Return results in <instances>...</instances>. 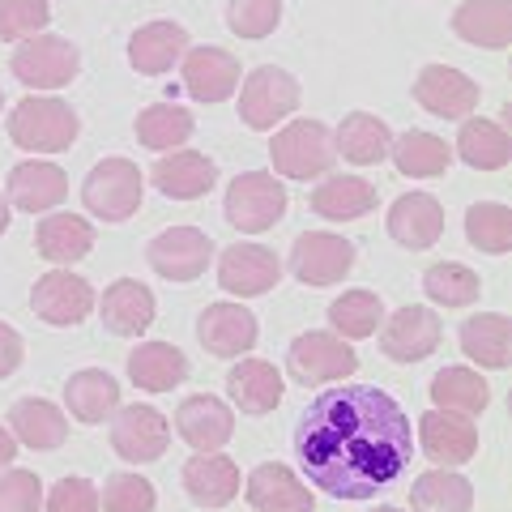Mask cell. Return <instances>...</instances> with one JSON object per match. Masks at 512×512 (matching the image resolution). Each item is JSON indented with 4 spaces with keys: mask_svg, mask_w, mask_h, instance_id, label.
<instances>
[{
    "mask_svg": "<svg viewBox=\"0 0 512 512\" xmlns=\"http://www.w3.org/2000/svg\"><path fill=\"white\" fill-rule=\"evenodd\" d=\"M295 453L308 483L333 500H372L406 474L414 436L406 410L372 384L316 393L295 427Z\"/></svg>",
    "mask_w": 512,
    "mask_h": 512,
    "instance_id": "1",
    "label": "cell"
},
{
    "mask_svg": "<svg viewBox=\"0 0 512 512\" xmlns=\"http://www.w3.org/2000/svg\"><path fill=\"white\" fill-rule=\"evenodd\" d=\"M77 133H82V120H77V111L64 99H56V94H26V99L9 111V141L30 154L69 150Z\"/></svg>",
    "mask_w": 512,
    "mask_h": 512,
    "instance_id": "2",
    "label": "cell"
},
{
    "mask_svg": "<svg viewBox=\"0 0 512 512\" xmlns=\"http://www.w3.org/2000/svg\"><path fill=\"white\" fill-rule=\"evenodd\" d=\"M141 192H146V180H141L137 163H128V158H103L86 175L82 201L99 222H124L141 210Z\"/></svg>",
    "mask_w": 512,
    "mask_h": 512,
    "instance_id": "3",
    "label": "cell"
},
{
    "mask_svg": "<svg viewBox=\"0 0 512 512\" xmlns=\"http://www.w3.org/2000/svg\"><path fill=\"white\" fill-rule=\"evenodd\" d=\"M269 158H274V171L286 175V180H316L333 167V133L320 120H291L274 137L269 146Z\"/></svg>",
    "mask_w": 512,
    "mask_h": 512,
    "instance_id": "4",
    "label": "cell"
},
{
    "mask_svg": "<svg viewBox=\"0 0 512 512\" xmlns=\"http://www.w3.org/2000/svg\"><path fill=\"white\" fill-rule=\"evenodd\" d=\"M286 214V188L269 171H244L227 188V222L244 235H261Z\"/></svg>",
    "mask_w": 512,
    "mask_h": 512,
    "instance_id": "5",
    "label": "cell"
},
{
    "mask_svg": "<svg viewBox=\"0 0 512 512\" xmlns=\"http://www.w3.org/2000/svg\"><path fill=\"white\" fill-rule=\"evenodd\" d=\"M9 69H13V77H18L22 86L60 90V86L73 82L77 69H82V52H77L69 39H60V35H35V39H26L18 52H13Z\"/></svg>",
    "mask_w": 512,
    "mask_h": 512,
    "instance_id": "6",
    "label": "cell"
},
{
    "mask_svg": "<svg viewBox=\"0 0 512 512\" xmlns=\"http://www.w3.org/2000/svg\"><path fill=\"white\" fill-rule=\"evenodd\" d=\"M299 107V82L278 64H261V69L248 73L244 90H239V120L256 133L274 128L278 120H286Z\"/></svg>",
    "mask_w": 512,
    "mask_h": 512,
    "instance_id": "7",
    "label": "cell"
},
{
    "mask_svg": "<svg viewBox=\"0 0 512 512\" xmlns=\"http://www.w3.org/2000/svg\"><path fill=\"white\" fill-rule=\"evenodd\" d=\"M286 367L299 384H329V380H346L359 367V355L350 350L346 338L325 329L299 333L291 342V355H286Z\"/></svg>",
    "mask_w": 512,
    "mask_h": 512,
    "instance_id": "8",
    "label": "cell"
},
{
    "mask_svg": "<svg viewBox=\"0 0 512 512\" xmlns=\"http://www.w3.org/2000/svg\"><path fill=\"white\" fill-rule=\"evenodd\" d=\"M355 269V244L333 231H308L291 248V274L303 286H333Z\"/></svg>",
    "mask_w": 512,
    "mask_h": 512,
    "instance_id": "9",
    "label": "cell"
},
{
    "mask_svg": "<svg viewBox=\"0 0 512 512\" xmlns=\"http://www.w3.org/2000/svg\"><path fill=\"white\" fill-rule=\"evenodd\" d=\"M414 99H419L423 111L440 120H470L478 111V99H483V90L470 73L453 69V64H427L419 73V82H414Z\"/></svg>",
    "mask_w": 512,
    "mask_h": 512,
    "instance_id": "10",
    "label": "cell"
},
{
    "mask_svg": "<svg viewBox=\"0 0 512 512\" xmlns=\"http://www.w3.org/2000/svg\"><path fill=\"white\" fill-rule=\"evenodd\" d=\"M210 256H214V244H210V235H205L201 227H171L163 235H154L150 248H146L150 269L158 278H167V282L201 278L205 265H210Z\"/></svg>",
    "mask_w": 512,
    "mask_h": 512,
    "instance_id": "11",
    "label": "cell"
},
{
    "mask_svg": "<svg viewBox=\"0 0 512 512\" xmlns=\"http://www.w3.org/2000/svg\"><path fill=\"white\" fill-rule=\"evenodd\" d=\"M30 308H35L39 320L56 329H69V325H82V320L94 312V286L82 274H69V269H52L35 282L30 291Z\"/></svg>",
    "mask_w": 512,
    "mask_h": 512,
    "instance_id": "12",
    "label": "cell"
},
{
    "mask_svg": "<svg viewBox=\"0 0 512 512\" xmlns=\"http://www.w3.org/2000/svg\"><path fill=\"white\" fill-rule=\"evenodd\" d=\"M171 444V427H167V414L154 410L146 402H133L116 410L111 419V448L124 457V461H158Z\"/></svg>",
    "mask_w": 512,
    "mask_h": 512,
    "instance_id": "13",
    "label": "cell"
},
{
    "mask_svg": "<svg viewBox=\"0 0 512 512\" xmlns=\"http://www.w3.org/2000/svg\"><path fill=\"white\" fill-rule=\"evenodd\" d=\"M282 278V261L261 244H231L218 256V286L235 299L269 295Z\"/></svg>",
    "mask_w": 512,
    "mask_h": 512,
    "instance_id": "14",
    "label": "cell"
},
{
    "mask_svg": "<svg viewBox=\"0 0 512 512\" xmlns=\"http://www.w3.org/2000/svg\"><path fill=\"white\" fill-rule=\"evenodd\" d=\"M436 346H440V316L431 308H419V303L397 308L380 325V350L393 363H419L427 355H436Z\"/></svg>",
    "mask_w": 512,
    "mask_h": 512,
    "instance_id": "15",
    "label": "cell"
},
{
    "mask_svg": "<svg viewBox=\"0 0 512 512\" xmlns=\"http://www.w3.org/2000/svg\"><path fill=\"white\" fill-rule=\"evenodd\" d=\"M197 338L214 359H239L256 346V316L244 303H210L197 320Z\"/></svg>",
    "mask_w": 512,
    "mask_h": 512,
    "instance_id": "16",
    "label": "cell"
},
{
    "mask_svg": "<svg viewBox=\"0 0 512 512\" xmlns=\"http://www.w3.org/2000/svg\"><path fill=\"white\" fill-rule=\"evenodd\" d=\"M175 431H180V440L192 444L197 453H218V448L235 436V414L227 402H218V397L197 393V397H184L180 410H175Z\"/></svg>",
    "mask_w": 512,
    "mask_h": 512,
    "instance_id": "17",
    "label": "cell"
},
{
    "mask_svg": "<svg viewBox=\"0 0 512 512\" xmlns=\"http://www.w3.org/2000/svg\"><path fill=\"white\" fill-rule=\"evenodd\" d=\"M419 440L423 453L436 461L440 470L461 466L478 453V427L466 419V414H448V410H427L419 419Z\"/></svg>",
    "mask_w": 512,
    "mask_h": 512,
    "instance_id": "18",
    "label": "cell"
},
{
    "mask_svg": "<svg viewBox=\"0 0 512 512\" xmlns=\"http://www.w3.org/2000/svg\"><path fill=\"white\" fill-rule=\"evenodd\" d=\"M184 60V90L197 103H222L239 86V60L222 47H188Z\"/></svg>",
    "mask_w": 512,
    "mask_h": 512,
    "instance_id": "19",
    "label": "cell"
},
{
    "mask_svg": "<svg viewBox=\"0 0 512 512\" xmlns=\"http://www.w3.org/2000/svg\"><path fill=\"white\" fill-rule=\"evenodd\" d=\"M5 197H9V205H18V210H26V214L56 210V205L69 197V175H64L56 163L30 158V163H18L9 171Z\"/></svg>",
    "mask_w": 512,
    "mask_h": 512,
    "instance_id": "20",
    "label": "cell"
},
{
    "mask_svg": "<svg viewBox=\"0 0 512 512\" xmlns=\"http://www.w3.org/2000/svg\"><path fill=\"white\" fill-rule=\"evenodd\" d=\"M389 235L410 252L431 248L444 235V205L431 192H406L389 210Z\"/></svg>",
    "mask_w": 512,
    "mask_h": 512,
    "instance_id": "21",
    "label": "cell"
},
{
    "mask_svg": "<svg viewBox=\"0 0 512 512\" xmlns=\"http://www.w3.org/2000/svg\"><path fill=\"white\" fill-rule=\"evenodd\" d=\"M103 325L116 333V338H137V333H146L154 325V312H158V303L150 295V286L146 282H137V278H116L103 291Z\"/></svg>",
    "mask_w": 512,
    "mask_h": 512,
    "instance_id": "22",
    "label": "cell"
},
{
    "mask_svg": "<svg viewBox=\"0 0 512 512\" xmlns=\"http://www.w3.org/2000/svg\"><path fill=\"white\" fill-rule=\"evenodd\" d=\"M218 184V167L214 158H205L197 150H180V154H163L154 163V188L171 201H197Z\"/></svg>",
    "mask_w": 512,
    "mask_h": 512,
    "instance_id": "23",
    "label": "cell"
},
{
    "mask_svg": "<svg viewBox=\"0 0 512 512\" xmlns=\"http://www.w3.org/2000/svg\"><path fill=\"white\" fill-rule=\"evenodd\" d=\"M184 52H188V30L180 22H150L128 39V64L146 77L171 73Z\"/></svg>",
    "mask_w": 512,
    "mask_h": 512,
    "instance_id": "24",
    "label": "cell"
},
{
    "mask_svg": "<svg viewBox=\"0 0 512 512\" xmlns=\"http://www.w3.org/2000/svg\"><path fill=\"white\" fill-rule=\"evenodd\" d=\"M244 500L256 512H312L316 500L308 495V487L286 470V466H256L244 483Z\"/></svg>",
    "mask_w": 512,
    "mask_h": 512,
    "instance_id": "25",
    "label": "cell"
},
{
    "mask_svg": "<svg viewBox=\"0 0 512 512\" xmlns=\"http://www.w3.org/2000/svg\"><path fill=\"white\" fill-rule=\"evenodd\" d=\"M184 491L201 508H227L239 495V466L222 453H197L184 466Z\"/></svg>",
    "mask_w": 512,
    "mask_h": 512,
    "instance_id": "26",
    "label": "cell"
},
{
    "mask_svg": "<svg viewBox=\"0 0 512 512\" xmlns=\"http://www.w3.org/2000/svg\"><path fill=\"white\" fill-rule=\"evenodd\" d=\"M389 146H393L389 124L380 116H372V111H350V116L338 124V133H333V150L355 167L384 163V158H389Z\"/></svg>",
    "mask_w": 512,
    "mask_h": 512,
    "instance_id": "27",
    "label": "cell"
},
{
    "mask_svg": "<svg viewBox=\"0 0 512 512\" xmlns=\"http://www.w3.org/2000/svg\"><path fill=\"white\" fill-rule=\"evenodd\" d=\"M453 30L457 39H466L474 47H500L512 43V0H466L453 13Z\"/></svg>",
    "mask_w": 512,
    "mask_h": 512,
    "instance_id": "28",
    "label": "cell"
},
{
    "mask_svg": "<svg viewBox=\"0 0 512 512\" xmlns=\"http://www.w3.org/2000/svg\"><path fill=\"white\" fill-rule=\"evenodd\" d=\"M9 431L18 444L35 448V453H47V448H60L69 440V419L60 414V406L43 402V397H22V402H13V410H9Z\"/></svg>",
    "mask_w": 512,
    "mask_h": 512,
    "instance_id": "29",
    "label": "cell"
},
{
    "mask_svg": "<svg viewBox=\"0 0 512 512\" xmlns=\"http://www.w3.org/2000/svg\"><path fill=\"white\" fill-rule=\"evenodd\" d=\"M128 376L141 393H171L188 380V359L171 342H141L128 355Z\"/></svg>",
    "mask_w": 512,
    "mask_h": 512,
    "instance_id": "30",
    "label": "cell"
},
{
    "mask_svg": "<svg viewBox=\"0 0 512 512\" xmlns=\"http://www.w3.org/2000/svg\"><path fill=\"white\" fill-rule=\"evenodd\" d=\"M227 393L244 414H269L282 402V376L265 359H239L227 372Z\"/></svg>",
    "mask_w": 512,
    "mask_h": 512,
    "instance_id": "31",
    "label": "cell"
},
{
    "mask_svg": "<svg viewBox=\"0 0 512 512\" xmlns=\"http://www.w3.org/2000/svg\"><path fill=\"white\" fill-rule=\"evenodd\" d=\"M461 350L487 372H504L512 359V320L504 312H478L461 325Z\"/></svg>",
    "mask_w": 512,
    "mask_h": 512,
    "instance_id": "32",
    "label": "cell"
},
{
    "mask_svg": "<svg viewBox=\"0 0 512 512\" xmlns=\"http://www.w3.org/2000/svg\"><path fill=\"white\" fill-rule=\"evenodd\" d=\"M393 167L406 175V180H436L453 167V146L436 133H423V128H410L389 146Z\"/></svg>",
    "mask_w": 512,
    "mask_h": 512,
    "instance_id": "33",
    "label": "cell"
},
{
    "mask_svg": "<svg viewBox=\"0 0 512 512\" xmlns=\"http://www.w3.org/2000/svg\"><path fill=\"white\" fill-rule=\"evenodd\" d=\"M35 248H39L43 261H52V265H73V261H82V256H90V248H94V227H90L82 214H52V218L39 222Z\"/></svg>",
    "mask_w": 512,
    "mask_h": 512,
    "instance_id": "34",
    "label": "cell"
},
{
    "mask_svg": "<svg viewBox=\"0 0 512 512\" xmlns=\"http://www.w3.org/2000/svg\"><path fill=\"white\" fill-rule=\"evenodd\" d=\"M64 402H69L73 419L103 423L120 410V384H116V376L99 372V367H86V372L69 376V384H64Z\"/></svg>",
    "mask_w": 512,
    "mask_h": 512,
    "instance_id": "35",
    "label": "cell"
},
{
    "mask_svg": "<svg viewBox=\"0 0 512 512\" xmlns=\"http://www.w3.org/2000/svg\"><path fill=\"white\" fill-rule=\"evenodd\" d=\"M453 154L474 171H500V167H508V158H512V137L504 133V124L483 120V116L461 120Z\"/></svg>",
    "mask_w": 512,
    "mask_h": 512,
    "instance_id": "36",
    "label": "cell"
},
{
    "mask_svg": "<svg viewBox=\"0 0 512 512\" xmlns=\"http://www.w3.org/2000/svg\"><path fill=\"white\" fill-rule=\"evenodd\" d=\"M312 210L329 222H350L376 210V188L359 175H329L320 188H312Z\"/></svg>",
    "mask_w": 512,
    "mask_h": 512,
    "instance_id": "37",
    "label": "cell"
},
{
    "mask_svg": "<svg viewBox=\"0 0 512 512\" xmlns=\"http://www.w3.org/2000/svg\"><path fill=\"white\" fill-rule=\"evenodd\" d=\"M431 402H436V410L466 414L470 419V414H483L491 406V389L470 367H444V372H436V380H431Z\"/></svg>",
    "mask_w": 512,
    "mask_h": 512,
    "instance_id": "38",
    "label": "cell"
},
{
    "mask_svg": "<svg viewBox=\"0 0 512 512\" xmlns=\"http://www.w3.org/2000/svg\"><path fill=\"white\" fill-rule=\"evenodd\" d=\"M410 508L414 512H470L474 487H470V478H461L453 470H427L414 478Z\"/></svg>",
    "mask_w": 512,
    "mask_h": 512,
    "instance_id": "39",
    "label": "cell"
},
{
    "mask_svg": "<svg viewBox=\"0 0 512 512\" xmlns=\"http://www.w3.org/2000/svg\"><path fill=\"white\" fill-rule=\"evenodd\" d=\"M329 325L346 342L372 338V333L384 325V303L376 291H346L342 299L329 303Z\"/></svg>",
    "mask_w": 512,
    "mask_h": 512,
    "instance_id": "40",
    "label": "cell"
},
{
    "mask_svg": "<svg viewBox=\"0 0 512 512\" xmlns=\"http://www.w3.org/2000/svg\"><path fill=\"white\" fill-rule=\"evenodd\" d=\"M192 128L197 124L180 103H154L137 116V141L146 150H175L192 137Z\"/></svg>",
    "mask_w": 512,
    "mask_h": 512,
    "instance_id": "41",
    "label": "cell"
},
{
    "mask_svg": "<svg viewBox=\"0 0 512 512\" xmlns=\"http://www.w3.org/2000/svg\"><path fill=\"white\" fill-rule=\"evenodd\" d=\"M423 291H427L431 303H444V308H466V303H474L478 295H483V282H478V274L470 265L440 261V265H431L423 274Z\"/></svg>",
    "mask_w": 512,
    "mask_h": 512,
    "instance_id": "42",
    "label": "cell"
},
{
    "mask_svg": "<svg viewBox=\"0 0 512 512\" xmlns=\"http://www.w3.org/2000/svg\"><path fill=\"white\" fill-rule=\"evenodd\" d=\"M466 239L478 252L504 256L512 248V210L500 201H478L466 210Z\"/></svg>",
    "mask_w": 512,
    "mask_h": 512,
    "instance_id": "43",
    "label": "cell"
},
{
    "mask_svg": "<svg viewBox=\"0 0 512 512\" xmlns=\"http://www.w3.org/2000/svg\"><path fill=\"white\" fill-rule=\"evenodd\" d=\"M154 504H158L154 483L141 474H111L99 495L103 512H154Z\"/></svg>",
    "mask_w": 512,
    "mask_h": 512,
    "instance_id": "44",
    "label": "cell"
},
{
    "mask_svg": "<svg viewBox=\"0 0 512 512\" xmlns=\"http://www.w3.org/2000/svg\"><path fill=\"white\" fill-rule=\"evenodd\" d=\"M47 22H52L47 0H0V39L26 43V39L43 35Z\"/></svg>",
    "mask_w": 512,
    "mask_h": 512,
    "instance_id": "45",
    "label": "cell"
},
{
    "mask_svg": "<svg viewBox=\"0 0 512 512\" xmlns=\"http://www.w3.org/2000/svg\"><path fill=\"white\" fill-rule=\"evenodd\" d=\"M282 22V0H231L227 5V26L239 39H265L274 35Z\"/></svg>",
    "mask_w": 512,
    "mask_h": 512,
    "instance_id": "46",
    "label": "cell"
},
{
    "mask_svg": "<svg viewBox=\"0 0 512 512\" xmlns=\"http://www.w3.org/2000/svg\"><path fill=\"white\" fill-rule=\"evenodd\" d=\"M0 512H43V483L30 470L0 474Z\"/></svg>",
    "mask_w": 512,
    "mask_h": 512,
    "instance_id": "47",
    "label": "cell"
},
{
    "mask_svg": "<svg viewBox=\"0 0 512 512\" xmlns=\"http://www.w3.org/2000/svg\"><path fill=\"white\" fill-rule=\"evenodd\" d=\"M47 512H103L99 508V487L90 478H60L47 491Z\"/></svg>",
    "mask_w": 512,
    "mask_h": 512,
    "instance_id": "48",
    "label": "cell"
},
{
    "mask_svg": "<svg viewBox=\"0 0 512 512\" xmlns=\"http://www.w3.org/2000/svg\"><path fill=\"white\" fill-rule=\"evenodd\" d=\"M22 355H26V346H22V338H18V329L0 320V380L18 372V367H22Z\"/></svg>",
    "mask_w": 512,
    "mask_h": 512,
    "instance_id": "49",
    "label": "cell"
},
{
    "mask_svg": "<svg viewBox=\"0 0 512 512\" xmlns=\"http://www.w3.org/2000/svg\"><path fill=\"white\" fill-rule=\"evenodd\" d=\"M13 457H18V440H13L9 427H0V470H5Z\"/></svg>",
    "mask_w": 512,
    "mask_h": 512,
    "instance_id": "50",
    "label": "cell"
},
{
    "mask_svg": "<svg viewBox=\"0 0 512 512\" xmlns=\"http://www.w3.org/2000/svg\"><path fill=\"white\" fill-rule=\"evenodd\" d=\"M5 231H9V197L0 192V235H5Z\"/></svg>",
    "mask_w": 512,
    "mask_h": 512,
    "instance_id": "51",
    "label": "cell"
},
{
    "mask_svg": "<svg viewBox=\"0 0 512 512\" xmlns=\"http://www.w3.org/2000/svg\"><path fill=\"white\" fill-rule=\"evenodd\" d=\"M372 512H402V508H389V504H384V508H372Z\"/></svg>",
    "mask_w": 512,
    "mask_h": 512,
    "instance_id": "52",
    "label": "cell"
},
{
    "mask_svg": "<svg viewBox=\"0 0 512 512\" xmlns=\"http://www.w3.org/2000/svg\"><path fill=\"white\" fill-rule=\"evenodd\" d=\"M0 107H5V90H0Z\"/></svg>",
    "mask_w": 512,
    "mask_h": 512,
    "instance_id": "53",
    "label": "cell"
}]
</instances>
